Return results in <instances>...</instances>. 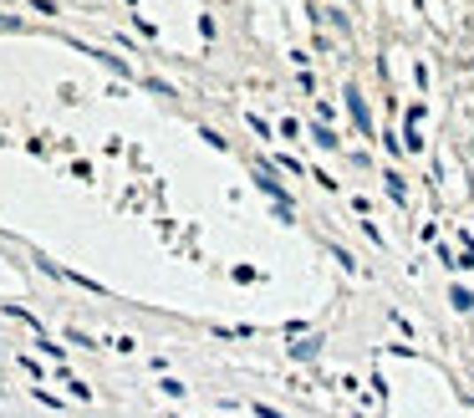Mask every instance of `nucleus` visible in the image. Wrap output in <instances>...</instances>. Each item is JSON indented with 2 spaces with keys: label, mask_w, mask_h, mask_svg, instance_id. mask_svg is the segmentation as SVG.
I'll return each instance as SVG.
<instances>
[{
  "label": "nucleus",
  "mask_w": 474,
  "mask_h": 418,
  "mask_svg": "<svg viewBox=\"0 0 474 418\" xmlns=\"http://www.w3.org/2000/svg\"><path fill=\"white\" fill-rule=\"evenodd\" d=\"M347 103H352V118H357L362 128H372V123H368V107H362V97H357V87L347 92Z\"/></svg>",
  "instance_id": "nucleus-1"
},
{
  "label": "nucleus",
  "mask_w": 474,
  "mask_h": 418,
  "mask_svg": "<svg viewBox=\"0 0 474 418\" xmlns=\"http://www.w3.org/2000/svg\"><path fill=\"white\" fill-rule=\"evenodd\" d=\"M255 414H260V418H281V414H276V408H255Z\"/></svg>",
  "instance_id": "nucleus-2"
}]
</instances>
